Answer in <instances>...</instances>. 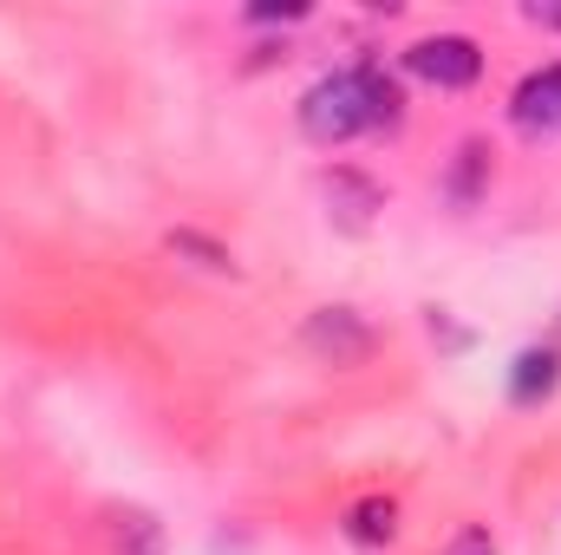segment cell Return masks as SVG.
I'll return each mask as SVG.
<instances>
[{
    "label": "cell",
    "mask_w": 561,
    "mask_h": 555,
    "mask_svg": "<svg viewBox=\"0 0 561 555\" xmlns=\"http://www.w3.org/2000/svg\"><path fill=\"white\" fill-rule=\"evenodd\" d=\"M483 170H490V150H483V144H463V150H457V170H450V196L470 203L477 183H483Z\"/></svg>",
    "instance_id": "9c48e42d"
},
{
    "label": "cell",
    "mask_w": 561,
    "mask_h": 555,
    "mask_svg": "<svg viewBox=\"0 0 561 555\" xmlns=\"http://www.w3.org/2000/svg\"><path fill=\"white\" fill-rule=\"evenodd\" d=\"M405 66L419 72L424 86H437V92H463V86H477V72H483V46H477L470 33H431V39H419V46L405 53Z\"/></svg>",
    "instance_id": "7a4b0ae2"
},
{
    "label": "cell",
    "mask_w": 561,
    "mask_h": 555,
    "mask_svg": "<svg viewBox=\"0 0 561 555\" xmlns=\"http://www.w3.org/2000/svg\"><path fill=\"white\" fill-rule=\"evenodd\" d=\"M300 340H307V353H320L327 366H366V360H373V327H366L353 307H320V314H307Z\"/></svg>",
    "instance_id": "3957f363"
},
{
    "label": "cell",
    "mask_w": 561,
    "mask_h": 555,
    "mask_svg": "<svg viewBox=\"0 0 561 555\" xmlns=\"http://www.w3.org/2000/svg\"><path fill=\"white\" fill-rule=\"evenodd\" d=\"M529 20H536V26H549V33H561V0H536V7H529Z\"/></svg>",
    "instance_id": "4fadbf2b"
},
{
    "label": "cell",
    "mask_w": 561,
    "mask_h": 555,
    "mask_svg": "<svg viewBox=\"0 0 561 555\" xmlns=\"http://www.w3.org/2000/svg\"><path fill=\"white\" fill-rule=\"evenodd\" d=\"M300 13H307V7H300V0H287V7H249V20H255V26H287V20H300Z\"/></svg>",
    "instance_id": "7c38bea8"
},
{
    "label": "cell",
    "mask_w": 561,
    "mask_h": 555,
    "mask_svg": "<svg viewBox=\"0 0 561 555\" xmlns=\"http://www.w3.org/2000/svg\"><path fill=\"white\" fill-rule=\"evenodd\" d=\"M510 118H516V132H529V138L561 132V66H542V72H529V79L516 86Z\"/></svg>",
    "instance_id": "277c9868"
},
{
    "label": "cell",
    "mask_w": 561,
    "mask_h": 555,
    "mask_svg": "<svg viewBox=\"0 0 561 555\" xmlns=\"http://www.w3.org/2000/svg\"><path fill=\"white\" fill-rule=\"evenodd\" d=\"M399 118H405V92H399V79L379 72L373 59L313 79L307 99H300V132L313 144H346V138H359V132L399 125Z\"/></svg>",
    "instance_id": "6da1fadb"
},
{
    "label": "cell",
    "mask_w": 561,
    "mask_h": 555,
    "mask_svg": "<svg viewBox=\"0 0 561 555\" xmlns=\"http://www.w3.org/2000/svg\"><path fill=\"white\" fill-rule=\"evenodd\" d=\"M170 256H190V262H196V269H209V275H236V256H229L222 242L196 236V229H170Z\"/></svg>",
    "instance_id": "ba28073f"
},
{
    "label": "cell",
    "mask_w": 561,
    "mask_h": 555,
    "mask_svg": "<svg viewBox=\"0 0 561 555\" xmlns=\"http://www.w3.org/2000/svg\"><path fill=\"white\" fill-rule=\"evenodd\" d=\"M444 555H496V543H490V530H457V543Z\"/></svg>",
    "instance_id": "8fae6325"
},
{
    "label": "cell",
    "mask_w": 561,
    "mask_h": 555,
    "mask_svg": "<svg viewBox=\"0 0 561 555\" xmlns=\"http://www.w3.org/2000/svg\"><path fill=\"white\" fill-rule=\"evenodd\" d=\"M392 530H399V510H392L386 497H366V503L346 510V536L366 543V550H373V543H392Z\"/></svg>",
    "instance_id": "52a82bcc"
},
{
    "label": "cell",
    "mask_w": 561,
    "mask_h": 555,
    "mask_svg": "<svg viewBox=\"0 0 561 555\" xmlns=\"http://www.w3.org/2000/svg\"><path fill=\"white\" fill-rule=\"evenodd\" d=\"M327 196L340 203V216H346L353 229H366V216L379 209V183H366L359 170H333V177H327Z\"/></svg>",
    "instance_id": "8992f818"
},
{
    "label": "cell",
    "mask_w": 561,
    "mask_h": 555,
    "mask_svg": "<svg viewBox=\"0 0 561 555\" xmlns=\"http://www.w3.org/2000/svg\"><path fill=\"white\" fill-rule=\"evenodd\" d=\"M118 555H163V530L150 517H125L118 523Z\"/></svg>",
    "instance_id": "30bf717a"
},
{
    "label": "cell",
    "mask_w": 561,
    "mask_h": 555,
    "mask_svg": "<svg viewBox=\"0 0 561 555\" xmlns=\"http://www.w3.org/2000/svg\"><path fill=\"white\" fill-rule=\"evenodd\" d=\"M556 386H561V353L556 347L516 353V373H510V399H516V406H536V399H549Z\"/></svg>",
    "instance_id": "5b68a950"
}]
</instances>
